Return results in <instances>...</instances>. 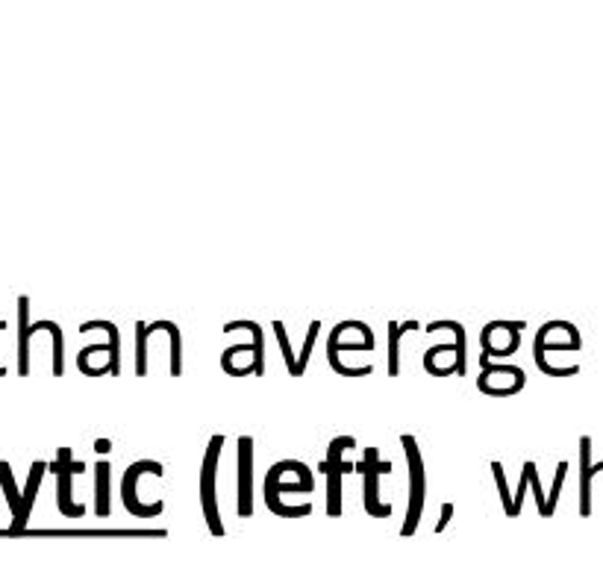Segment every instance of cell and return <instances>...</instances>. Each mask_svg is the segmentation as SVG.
<instances>
[{
	"mask_svg": "<svg viewBox=\"0 0 603 565\" xmlns=\"http://www.w3.org/2000/svg\"><path fill=\"white\" fill-rule=\"evenodd\" d=\"M224 436L215 433L206 445L204 465H200V510H204V522L212 536H224V522L218 512V459H221Z\"/></svg>",
	"mask_w": 603,
	"mask_h": 565,
	"instance_id": "cell-1",
	"label": "cell"
},
{
	"mask_svg": "<svg viewBox=\"0 0 603 565\" xmlns=\"http://www.w3.org/2000/svg\"><path fill=\"white\" fill-rule=\"evenodd\" d=\"M400 445L407 451V465H409V506H407V522L400 527V533L412 536L421 524L424 515V501H427V471H424V456L416 436H400Z\"/></svg>",
	"mask_w": 603,
	"mask_h": 565,
	"instance_id": "cell-2",
	"label": "cell"
},
{
	"mask_svg": "<svg viewBox=\"0 0 603 565\" xmlns=\"http://www.w3.org/2000/svg\"><path fill=\"white\" fill-rule=\"evenodd\" d=\"M362 471V503L365 512L371 518H388L392 515V503L380 498V477L392 471V463H386L380 456V447H365V456L359 463Z\"/></svg>",
	"mask_w": 603,
	"mask_h": 565,
	"instance_id": "cell-3",
	"label": "cell"
},
{
	"mask_svg": "<svg viewBox=\"0 0 603 565\" xmlns=\"http://www.w3.org/2000/svg\"><path fill=\"white\" fill-rule=\"evenodd\" d=\"M150 474V477H162L165 468L157 459H139L133 463L127 471H124V480H121V501L127 506L129 515H139V518H153L165 510V501H157V503H141L139 501V480Z\"/></svg>",
	"mask_w": 603,
	"mask_h": 565,
	"instance_id": "cell-4",
	"label": "cell"
},
{
	"mask_svg": "<svg viewBox=\"0 0 603 565\" xmlns=\"http://www.w3.org/2000/svg\"><path fill=\"white\" fill-rule=\"evenodd\" d=\"M51 471L56 474V506H59V512L68 515V518H82L86 515V506L74 503V498H71V480H74V474H82L86 465H82L80 459H74L71 447H59L56 463H51Z\"/></svg>",
	"mask_w": 603,
	"mask_h": 565,
	"instance_id": "cell-5",
	"label": "cell"
},
{
	"mask_svg": "<svg viewBox=\"0 0 603 565\" xmlns=\"http://www.w3.org/2000/svg\"><path fill=\"white\" fill-rule=\"evenodd\" d=\"M256 447L251 436H239V483H235V512L242 518L254 515V463Z\"/></svg>",
	"mask_w": 603,
	"mask_h": 565,
	"instance_id": "cell-6",
	"label": "cell"
},
{
	"mask_svg": "<svg viewBox=\"0 0 603 565\" xmlns=\"http://www.w3.org/2000/svg\"><path fill=\"white\" fill-rule=\"evenodd\" d=\"M39 321L30 324V298L21 294L18 298V374H30V339L39 333Z\"/></svg>",
	"mask_w": 603,
	"mask_h": 565,
	"instance_id": "cell-7",
	"label": "cell"
},
{
	"mask_svg": "<svg viewBox=\"0 0 603 565\" xmlns=\"http://www.w3.org/2000/svg\"><path fill=\"white\" fill-rule=\"evenodd\" d=\"M353 471V463H345V459H339V463H321V474L327 477V515L330 518H339L341 515V477L350 474Z\"/></svg>",
	"mask_w": 603,
	"mask_h": 565,
	"instance_id": "cell-8",
	"label": "cell"
},
{
	"mask_svg": "<svg viewBox=\"0 0 603 565\" xmlns=\"http://www.w3.org/2000/svg\"><path fill=\"white\" fill-rule=\"evenodd\" d=\"M598 474V465H592V439L580 436V515H592V477Z\"/></svg>",
	"mask_w": 603,
	"mask_h": 565,
	"instance_id": "cell-9",
	"label": "cell"
},
{
	"mask_svg": "<svg viewBox=\"0 0 603 565\" xmlns=\"http://www.w3.org/2000/svg\"><path fill=\"white\" fill-rule=\"evenodd\" d=\"M233 330H247V333L254 336V362L247 365V374H256L263 377L265 374V336H263V327L251 318H242V321H227L224 324V333H233Z\"/></svg>",
	"mask_w": 603,
	"mask_h": 565,
	"instance_id": "cell-10",
	"label": "cell"
},
{
	"mask_svg": "<svg viewBox=\"0 0 603 565\" xmlns=\"http://www.w3.org/2000/svg\"><path fill=\"white\" fill-rule=\"evenodd\" d=\"M315 489V477H298L294 483L282 480V463H274L265 474V494H310Z\"/></svg>",
	"mask_w": 603,
	"mask_h": 565,
	"instance_id": "cell-11",
	"label": "cell"
},
{
	"mask_svg": "<svg viewBox=\"0 0 603 565\" xmlns=\"http://www.w3.org/2000/svg\"><path fill=\"white\" fill-rule=\"evenodd\" d=\"M51 468L47 463H33V468H30V477H27V486H24V494H21V515L18 518H12V530H24L27 527V518H30V510H33V503H35V494H39V486H42V477H44V471Z\"/></svg>",
	"mask_w": 603,
	"mask_h": 565,
	"instance_id": "cell-12",
	"label": "cell"
},
{
	"mask_svg": "<svg viewBox=\"0 0 603 565\" xmlns=\"http://www.w3.org/2000/svg\"><path fill=\"white\" fill-rule=\"evenodd\" d=\"M439 330H451L456 341V377H468V336L465 327L459 321H430L424 333H439Z\"/></svg>",
	"mask_w": 603,
	"mask_h": 565,
	"instance_id": "cell-13",
	"label": "cell"
},
{
	"mask_svg": "<svg viewBox=\"0 0 603 565\" xmlns=\"http://www.w3.org/2000/svg\"><path fill=\"white\" fill-rule=\"evenodd\" d=\"M91 330H106L110 336V362H106V374H121V336H118V327L112 321H82L80 333H91Z\"/></svg>",
	"mask_w": 603,
	"mask_h": 565,
	"instance_id": "cell-14",
	"label": "cell"
},
{
	"mask_svg": "<svg viewBox=\"0 0 603 565\" xmlns=\"http://www.w3.org/2000/svg\"><path fill=\"white\" fill-rule=\"evenodd\" d=\"M110 463L100 459L98 465H94V515L106 518L110 515Z\"/></svg>",
	"mask_w": 603,
	"mask_h": 565,
	"instance_id": "cell-15",
	"label": "cell"
},
{
	"mask_svg": "<svg viewBox=\"0 0 603 565\" xmlns=\"http://www.w3.org/2000/svg\"><path fill=\"white\" fill-rule=\"evenodd\" d=\"M407 330H418V321H388V377H400V339Z\"/></svg>",
	"mask_w": 603,
	"mask_h": 565,
	"instance_id": "cell-16",
	"label": "cell"
},
{
	"mask_svg": "<svg viewBox=\"0 0 603 565\" xmlns=\"http://www.w3.org/2000/svg\"><path fill=\"white\" fill-rule=\"evenodd\" d=\"M162 333V321H153V324H136V374L145 377L148 374V341L150 336Z\"/></svg>",
	"mask_w": 603,
	"mask_h": 565,
	"instance_id": "cell-17",
	"label": "cell"
},
{
	"mask_svg": "<svg viewBox=\"0 0 603 565\" xmlns=\"http://www.w3.org/2000/svg\"><path fill=\"white\" fill-rule=\"evenodd\" d=\"M0 486L6 492V503L12 510V518L21 515V494H18V486H15V477H12V468L9 463H0Z\"/></svg>",
	"mask_w": 603,
	"mask_h": 565,
	"instance_id": "cell-18",
	"label": "cell"
},
{
	"mask_svg": "<svg viewBox=\"0 0 603 565\" xmlns=\"http://www.w3.org/2000/svg\"><path fill=\"white\" fill-rule=\"evenodd\" d=\"M265 506H268V510L274 512V515H280V518H303V515L312 512V503L289 506V503L280 501V494H265Z\"/></svg>",
	"mask_w": 603,
	"mask_h": 565,
	"instance_id": "cell-19",
	"label": "cell"
},
{
	"mask_svg": "<svg viewBox=\"0 0 603 565\" xmlns=\"http://www.w3.org/2000/svg\"><path fill=\"white\" fill-rule=\"evenodd\" d=\"M274 336H277V341H280V350H282V362H286V369H289V374L292 377H298V353L292 350V341H289V330H286V324L280 321H274Z\"/></svg>",
	"mask_w": 603,
	"mask_h": 565,
	"instance_id": "cell-20",
	"label": "cell"
},
{
	"mask_svg": "<svg viewBox=\"0 0 603 565\" xmlns=\"http://www.w3.org/2000/svg\"><path fill=\"white\" fill-rule=\"evenodd\" d=\"M522 471H524V474H527V480H530V489L536 492L533 498H536V506H539V515H541V518H548V494L541 492L539 468H536V463H533V459H527V463H524V468H522Z\"/></svg>",
	"mask_w": 603,
	"mask_h": 565,
	"instance_id": "cell-21",
	"label": "cell"
},
{
	"mask_svg": "<svg viewBox=\"0 0 603 565\" xmlns=\"http://www.w3.org/2000/svg\"><path fill=\"white\" fill-rule=\"evenodd\" d=\"M318 330H321V321H312L310 327H306L303 348H301V353H298V377H303L306 365H310V359H312V348H315V341H318Z\"/></svg>",
	"mask_w": 603,
	"mask_h": 565,
	"instance_id": "cell-22",
	"label": "cell"
},
{
	"mask_svg": "<svg viewBox=\"0 0 603 565\" xmlns=\"http://www.w3.org/2000/svg\"><path fill=\"white\" fill-rule=\"evenodd\" d=\"M492 474H494V483H498V492H501V501H503V512L515 518V498L510 494V486H506V474H503V465L501 463H492Z\"/></svg>",
	"mask_w": 603,
	"mask_h": 565,
	"instance_id": "cell-23",
	"label": "cell"
},
{
	"mask_svg": "<svg viewBox=\"0 0 603 565\" xmlns=\"http://www.w3.org/2000/svg\"><path fill=\"white\" fill-rule=\"evenodd\" d=\"M565 474H569V463H562L557 465V474H553V489H550V494H548V518L557 512V503H560V492H562V483H565Z\"/></svg>",
	"mask_w": 603,
	"mask_h": 565,
	"instance_id": "cell-24",
	"label": "cell"
},
{
	"mask_svg": "<svg viewBox=\"0 0 603 565\" xmlns=\"http://www.w3.org/2000/svg\"><path fill=\"white\" fill-rule=\"evenodd\" d=\"M348 447H357V439L353 436H336L333 442H330V447H327V463H339L341 459V454L348 451Z\"/></svg>",
	"mask_w": 603,
	"mask_h": 565,
	"instance_id": "cell-25",
	"label": "cell"
},
{
	"mask_svg": "<svg viewBox=\"0 0 603 565\" xmlns=\"http://www.w3.org/2000/svg\"><path fill=\"white\" fill-rule=\"evenodd\" d=\"M451 515H454V503L447 501V503H442V518L436 522V533H442V530L451 524Z\"/></svg>",
	"mask_w": 603,
	"mask_h": 565,
	"instance_id": "cell-26",
	"label": "cell"
},
{
	"mask_svg": "<svg viewBox=\"0 0 603 565\" xmlns=\"http://www.w3.org/2000/svg\"><path fill=\"white\" fill-rule=\"evenodd\" d=\"M94 451H98V454H110V451H112V442H110V439H98V442H94Z\"/></svg>",
	"mask_w": 603,
	"mask_h": 565,
	"instance_id": "cell-27",
	"label": "cell"
},
{
	"mask_svg": "<svg viewBox=\"0 0 603 565\" xmlns=\"http://www.w3.org/2000/svg\"><path fill=\"white\" fill-rule=\"evenodd\" d=\"M0 327H4V324H0ZM4 374H6V369H0V377H4Z\"/></svg>",
	"mask_w": 603,
	"mask_h": 565,
	"instance_id": "cell-28",
	"label": "cell"
}]
</instances>
